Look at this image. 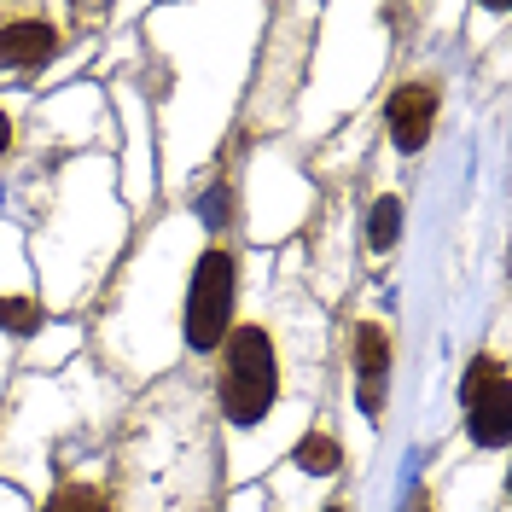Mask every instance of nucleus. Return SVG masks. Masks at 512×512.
<instances>
[{"instance_id":"obj_1","label":"nucleus","mask_w":512,"mask_h":512,"mask_svg":"<svg viewBox=\"0 0 512 512\" xmlns=\"http://www.w3.org/2000/svg\"><path fill=\"white\" fill-rule=\"evenodd\" d=\"M216 396H222V414L233 425H256V419L274 408L280 396V367H274V344L262 326H239L222 338V379H216Z\"/></svg>"},{"instance_id":"obj_2","label":"nucleus","mask_w":512,"mask_h":512,"mask_svg":"<svg viewBox=\"0 0 512 512\" xmlns=\"http://www.w3.org/2000/svg\"><path fill=\"white\" fill-rule=\"evenodd\" d=\"M233 291H239L233 256L227 251L198 256L192 286H187V309H181V332H187L192 350H222V338L233 332Z\"/></svg>"},{"instance_id":"obj_3","label":"nucleus","mask_w":512,"mask_h":512,"mask_svg":"<svg viewBox=\"0 0 512 512\" xmlns=\"http://www.w3.org/2000/svg\"><path fill=\"white\" fill-rule=\"evenodd\" d=\"M460 396H466V431H472V443H483V448L507 443L512 437V384H507V367L495 355L472 361Z\"/></svg>"},{"instance_id":"obj_4","label":"nucleus","mask_w":512,"mask_h":512,"mask_svg":"<svg viewBox=\"0 0 512 512\" xmlns=\"http://www.w3.org/2000/svg\"><path fill=\"white\" fill-rule=\"evenodd\" d=\"M437 105H443V88L425 76V82H402L390 105H384V117H390V140H396V152H419L425 140H431V128H437Z\"/></svg>"},{"instance_id":"obj_5","label":"nucleus","mask_w":512,"mask_h":512,"mask_svg":"<svg viewBox=\"0 0 512 512\" xmlns=\"http://www.w3.org/2000/svg\"><path fill=\"white\" fill-rule=\"evenodd\" d=\"M59 53V30L41 24V18H18V24H0V64L6 70H35Z\"/></svg>"},{"instance_id":"obj_6","label":"nucleus","mask_w":512,"mask_h":512,"mask_svg":"<svg viewBox=\"0 0 512 512\" xmlns=\"http://www.w3.org/2000/svg\"><path fill=\"white\" fill-rule=\"evenodd\" d=\"M384 367H390V338H384V326H361V332H355V373H361V384H384Z\"/></svg>"},{"instance_id":"obj_7","label":"nucleus","mask_w":512,"mask_h":512,"mask_svg":"<svg viewBox=\"0 0 512 512\" xmlns=\"http://www.w3.org/2000/svg\"><path fill=\"white\" fill-rule=\"evenodd\" d=\"M309 478H332L338 466H344V448H338V437H326V431H309L303 443H297V454H291Z\"/></svg>"},{"instance_id":"obj_8","label":"nucleus","mask_w":512,"mask_h":512,"mask_svg":"<svg viewBox=\"0 0 512 512\" xmlns=\"http://www.w3.org/2000/svg\"><path fill=\"white\" fill-rule=\"evenodd\" d=\"M41 512H111V495L94 489V483H64V489L47 495V507Z\"/></svg>"},{"instance_id":"obj_9","label":"nucleus","mask_w":512,"mask_h":512,"mask_svg":"<svg viewBox=\"0 0 512 512\" xmlns=\"http://www.w3.org/2000/svg\"><path fill=\"white\" fill-rule=\"evenodd\" d=\"M396 233H402V198H379L373 216H367V245H373V251H390Z\"/></svg>"},{"instance_id":"obj_10","label":"nucleus","mask_w":512,"mask_h":512,"mask_svg":"<svg viewBox=\"0 0 512 512\" xmlns=\"http://www.w3.org/2000/svg\"><path fill=\"white\" fill-rule=\"evenodd\" d=\"M35 326H41V309H35L30 297H0V332H12V338H30Z\"/></svg>"},{"instance_id":"obj_11","label":"nucleus","mask_w":512,"mask_h":512,"mask_svg":"<svg viewBox=\"0 0 512 512\" xmlns=\"http://www.w3.org/2000/svg\"><path fill=\"white\" fill-rule=\"evenodd\" d=\"M361 414H384V384H361Z\"/></svg>"},{"instance_id":"obj_12","label":"nucleus","mask_w":512,"mask_h":512,"mask_svg":"<svg viewBox=\"0 0 512 512\" xmlns=\"http://www.w3.org/2000/svg\"><path fill=\"white\" fill-rule=\"evenodd\" d=\"M6 146H12V117L0 111V158H6Z\"/></svg>"},{"instance_id":"obj_13","label":"nucleus","mask_w":512,"mask_h":512,"mask_svg":"<svg viewBox=\"0 0 512 512\" xmlns=\"http://www.w3.org/2000/svg\"><path fill=\"white\" fill-rule=\"evenodd\" d=\"M326 512H344V507H326Z\"/></svg>"},{"instance_id":"obj_14","label":"nucleus","mask_w":512,"mask_h":512,"mask_svg":"<svg viewBox=\"0 0 512 512\" xmlns=\"http://www.w3.org/2000/svg\"><path fill=\"white\" fill-rule=\"evenodd\" d=\"M414 512H431V507H414Z\"/></svg>"}]
</instances>
